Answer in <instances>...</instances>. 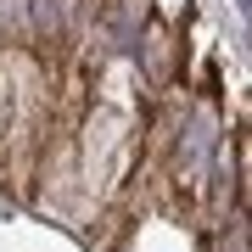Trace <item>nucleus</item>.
<instances>
[{
  "label": "nucleus",
  "mask_w": 252,
  "mask_h": 252,
  "mask_svg": "<svg viewBox=\"0 0 252 252\" xmlns=\"http://www.w3.org/2000/svg\"><path fill=\"white\" fill-rule=\"evenodd\" d=\"M230 112L235 84L196 6L0 0V207L90 252H124Z\"/></svg>",
  "instance_id": "nucleus-1"
}]
</instances>
